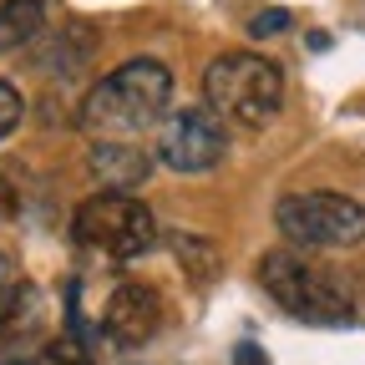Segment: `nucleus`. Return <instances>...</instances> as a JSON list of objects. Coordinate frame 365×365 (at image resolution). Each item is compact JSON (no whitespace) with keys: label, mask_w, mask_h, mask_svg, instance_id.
<instances>
[{"label":"nucleus","mask_w":365,"mask_h":365,"mask_svg":"<svg viewBox=\"0 0 365 365\" xmlns=\"http://www.w3.org/2000/svg\"><path fill=\"white\" fill-rule=\"evenodd\" d=\"M228 153V122L203 102V107H173L158 122V163L173 173H208Z\"/></svg>","instance_id":"423d86ee"},{"label":"nucleus","mask_w":365,"mask_h":365,"mask_svg":"<svg viewBox=\"0 0 365 365\" xmlns=\"http://www.w3.org/2000/svg\"><path fill=\"white\" fill-rule=\"evenodd\" d=\"M51 365H91V355H86L76 340H61V345L51 350Z\"/></svg>","instance_id":"4468645a"},{"label":"nucleus","mask_w":365,"mask_h":365,"mask_svg":"<svg viewBox=\"0 0 365 365\" xmlns=\"http://www.w3.org/2000/svg\"><path fill=\"white\" fill-rule=\"evenodd\" d=\"M234 365H269V360H264V350H259L254 340H244V345L234 350Z\"/></svg>","instance_id":"2eb2a0df"},{"label":"nucleus","mask_w":365,"mask_h":365,"mask_svg":"<svg viewBox=\"0 0 365 365\" xmlns=\"http://www.w3.org/2000/svg\"><path fill=\"white\" fill-rule=\"evenodd\" d=\"M274 223L294 249H355L365 244V203L325 188L284 193L274 203Z\"/></svg>","instance_id":"20e7f679"},{"label":"nucleus","mask_w":365,"mask_h":365,"mask_svg":"<svg viewBox=\"0 0 365 365\" xmlns=\"http://www.w3.org/2000/svg\"><path fill=\"white\" fill-rule=\"evenodd\" d=\"M11 279H16V269H11V259H6V254H0V294L11 289Z\"/></svg>","instance_id":"f3484780"},{"label":"nucleus","mask_w":365,"mask_h":365,"mask_svg":"<svg viewBox=\"0 0 365 365\" xmlns=\"http://www.w3.org/2000/svg\"><path fill=\"white\" fill-rule=\"evenodd\" d=\"M102 330L112 345L122 350H137V345H148L158 330H163V299L153 284L143 279H127L107 294V309H102Z\"/></svg>","instance_id":"0eeeda50"},{"label":"nucleus","mask_w":365,"mask_h":365,"mask_svg":"<svg viewBox=\"0 0 365 365\" xmlns=\"http://www.w3.org/2000/svg\"><path fill=\"white\" fill-rule=\"evenodd\" d=\"M21 117H26V102H21V91L0 76V143H6V137L21 127Z\"/></svg>","instance_id":"f8f14e48"},{"label":"nucleus","mask_w":365,"mask_h":365,"mask_svg":"<svg viewBox=\"0 0 365 365\" xmlns=\"http://www.w3.org/2000/svg\"><path fill=\"white\" fill-rule=\"evenodd\" d=\"M259 284L284 314L304 319V325H350L355 319L350 289L330 269H319L314 259H304L294 249H269L259 259Z\"/></svg>","instance_id":"7ed1b4c3"},{"label":"nucleus","mask_w":365,"mask_h":365,"mask_svg":"<svg viewBox=\"0 0 365 365\" xmlns=\"http://www.w3.org/2000/svg\"><path fill=\"white\" fill-rule=\"evenodd\" d=\"M173 249L182 254V269H188L193 279H208V274L218 269V254H213V244H203V239H188V234H173Z\"/></svg>","instance_id":"9b49d317"},{"label":"nucleus","mask_w":365,"mask_h":365,"mask_svg":"<svg viewBox=\"0 0 365 365\" xmlns=\"http://www.w3.org/2000/svg\"><path fill=\"white\" fill-rule=\"evenodd\" d=\"M91 46H97V36H91L86 26H71V31H61L51 46H46V66L61 71V76H71V71H81L91 61Z\"/></svg>","instance_id":"9d476101"},{"label":"nucleus","mask_w":365,"mask_h":365,"mask_svg":"<svg viewBox=\"0 0 365 365\" xmlns=\"http://www.w3.org/2000/svg\"><path fill=\"white\" fill-rule=\"evenodd\" d=\"M51 0H0V51H21L46 31Z\"/></svg>","instance_id":"1a4fd4ad"},{"label":"nucleus","mask_w":365,"mask_h":365,"mask_svg":"<svg viewBox=\"0 0 365 365\" xmlns=\"http://www.w3.org/2000/svg\"><path fill=\"white\" fill-rule=\"evenodd\" d=\"M249 31L254 36H279V31H289V11H259Z\"/></svg>","instance_id":"ddd939ff"},{"label":"nucleus","mask_w":365,"mask_h":365,"mask_svg":"<svg viewBox=\"0 0 365 365\" xmlns=\"http://www.w3.org/2000/svg\"><path fill=\"white\" fill-rule=\"evenodd\" d=\"M11 365H31V360H11Z\"/></svg>","instance_id":"a211bd4d"},{"label":"nucleus","mask_w":365,"mask_h":365,"mask_svg":"<svg viewBox=\"0 0 365 365\" xmlns=\"http://www.w3.org/2000/svg\"><path fill=\"white\" fill-rule=\"evenodd\" d=\"M203 102L234 127H269L284 107V71L259 51H223L203 71Z\"/></svg>","instance_id":"f03ea898"},{"label":"nucleus","mask_w":365,"mask_h":365,"mask_svg":"<svg viewBox=\"0 0 365 365\" xmlns=\"http://www.w3.org/2000/svg\"><path fill=\"white\" fill-rule=\"evenodd\" d=\"M11 213H16V193H11V182L0 178V223H6Z\"/></svg>","instance_id":"dca6fc26"},{"label":"nucleus","mask_w":365,"mask_h":365,"mask_svg":"<svg viewBox=\"0 0 365 365\" xmlns=\"http://www.w3.org/2000/svg\"><path fill=\"white\" fill-rule=\"evenodd\" d=\"M86 163L97 173V182H107L112 193H132L153 178V153L143 143H132V137H97Z\"/></svg>","instance_id":"6e6552de"},{"label":"nucleus","mask_w":365,"mask_h":365,"mask_svg":"<svg viewBox=\"0 0 365 365\" xmlns=\"http://www.w3.org/2000/svg\"><path fill=\"white\" fill-rule=\"evenodd\" d=\"M71 234H76V244L97 249V254H107L117 264H127V259H143L158 244V218L137 203L132 193L102 188V193H91L86 203H76Z\"/></svg>","instance_id":"39448f33"},{"label":"nucleus","mask_w":365,"mask_h":365,"mask_svg":"<svg viewBox=\"0 0 365 365\" xmlns=\"http://www.w3.org/2000/svg\"><path fill=\"white\" fill-rule=\"evenodd\" d=\"M168 102H173V71L153 56H132L86 91L81 127L97 137H137L173 112Z\"/></svg>","instance_id":"f257e3e1"}]
</instances>
